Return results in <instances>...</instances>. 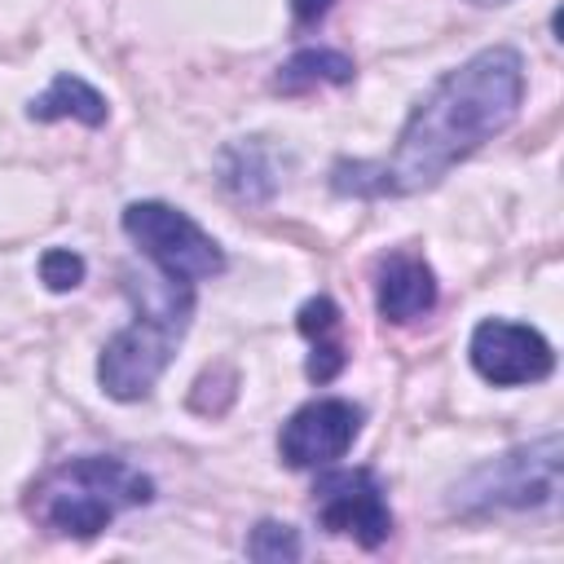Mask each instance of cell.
I'll list each match as a JSON object with an SVG mask.
<instances>
[{
  "mask_svg": "<svg viewBox=\"0 0 564 564\" xmlns=\"http://www.w3.org/2000/svg\"><path fill=\"white\" fill-rule=\"evenodd\" d=\"M295 326H300V335L313 344L308 366H304L308 379H313V383H330V379L348 366V344L339 339V326H344L339 304H335L330 295H313V300L300 304Z\"/></svg>",
  "mask_w": 564,
  "mask_h": 564,
  "instance_id": "obj_11",
  "label": "cell"
},
{
  "mask_svg": "<svg viewBox=\"0 0 564 564\" xmlns=\"http://www.w3.org/2000/svg\"><path fill=\"white\" fill-rule=\"evenodd\" d=\"M357 436H361V410L344 397H317L282 423L278 454L286 467H300V471L330 467L335 458H344L352 449Z\"/></svg>",
  "mask_w": 564,
  "mask_h": 564,
  "instance_id": "obj_8",
  "label": "cell"
},
{
  "mask_svg": "<svg viewBox=\"0 0 564 564\" xmlns=\"http://www.w3.org/2000/svg\"><path fill=\"white\" fill-rule=\"evenodd\" d=\"M375 308L383 322L405 326L436 308V273L423 256L392 251L375 273Z\"/></svg>",
  "mask_w": 564,
  "mask_h": 564,
  "instance_id": "obj_9",
  "label": "cell"
},
{
  "mask_svg": "<svg viewBox=\"0 0 564 564\" xmlns=\"http://www.w3.org/2000/svg\"><path fill=\"white\" fill-rule=\"evenodd\" d=\"M560 432H546L529 445H516L498 458H485L449 485L454 516H494V511H538L560 498Z\"/></svg>",
  "mask_w": 564,
  "mask_h": 564,
  "instance_id": "obj_4",
  "label": "cell"
},
{
  "mask_svg": "<svg viewBox=\"0 0 564 564\" xmlns=\"http://www.w3.org/2000/svg\"><path fill=\"white\" fill-rule=\"evenodd\" d=\"M471 370L494 383V388H524V383H542L555 370V348L538 326L524 322H507V317H485L471 330L467 344Z\"/></svg>",
  "mask_w": 564,
  "mask_h": 564,
  "instance_id": "obj_7",
  "label": "cell"
},
{
  "mask_svg": "<svg viewBox=\"0 0 564 564\" xmlns=\"http://www.w3.org/2000/svg\"><path fill=\"white\" fill-rule=\"evenodd\" d=\"M524 101V57L511 44H489L445 70L410 110L388 159H339L330 189L344 198H405L445 181L485 141L507 132Z\"/></svg>",
  "mask_w": 564,
  "mask_h": 564,
  "instance_id": "obj_1",
  "label": "cell"
},
{
  "mask_svg": "<svg viewBox=\"0 0 564 564\" xmlns=\"http://www.w3.org/2000/svg\"><path fill=\"white\" fill-rule=\"evenodd\" d=\"M154 502V480L115 454H79L48 467L26 498L35 524L57 538H97L123 511Z\"/></svg>",
  "mask_w": 564,
  "mask_h": 564,
  "instance_id": "obj_3",
  "label": "cell"
},
{
  "mask_svg": "<svg viewBox=\"0 0 564 564\" xmlns=\"http://www.w3.org/2000/svg\"><path fill=\"white\" fill-rule=\"evenodd\" d=\"M313 516L326 533L352 538L357 546H370V551L392 538L388 489L370 467L322 471L313 485Z\"/></svg>",
  "mask_w": 564,
  "mask_h": 564,
  "instance_id": "obj_6",
  "label": "cell"
},
{
  "mask_svg": "<svg viewBox=\"0 0 564 564\" xmlns=\"http://www.w3.org/2000/svg\"><path fill=\"white\" fill-rule=\"evenodd\" d=\"M286 154H278L264 137H242L220 150V185L242 203H269L282 189Z\"/></svg>",
  "mask_w": 564,
  "mask_h": 564,
  "instance_id": "obj_10",
  "label": "cell"
},
{
  "mask_svg": "<svg viewBox=\"0 0 564 564\" xmlns=\"http://www.w3.org/2000/svg\"><path fill=\"white\" fill-rule=\"evenodd\" d=\"M123 234L154 260L159 273L181 278V282H207L225 273V251L220 242L181 207L141 198L123 207Z\"/></svg>",
  "mask_w": 564,
  "mask_h": 564,
  "instance_id": "obj_5",
  "label": "cell"
},
{
  "mask_svg": "<svg viewBox=\"0 0 564 564\" xmlns=\"http://www.w3.org/2000/svg\"><path fill=\"white\" fill-rule=\"evenodd\" d=\"M330 4L335 0H291V13H295L300 26H313V22H322L330 13Z\"/></svg>",
  "mask_w": 564,
  "mask_h": 564,
  "instance_id": "obj_16",
  "label": "cell"
},
{
  "mask_svg": "<svg viewBox=\"0 0 564 564\" xmlns=\"http://www.w3.org/2000/svg\"><path fill=\"white\" fill-rule=\"evenodd\" d=\"M467 4H476V9H494V4H507V0H467Z\"/></svg>",
  "mask_w": 564,
  "mask_h": 564,
  "instance_id": "obj_17",
  "label": "cell"
},
{
  "mask_svg": "<svg viewBox=\"0 0 564 564\" xmlns=\"http://www.w3.org/2000/svg\"><path fill=\"white\" fill-rule=\"evenodd\" d=\"M247 555L260 560V564H282V560H300L304 555V542L291 524L282 520H260L251 533H247Z\"/></svg>",
  "mask_w": 564,
  "mask_h": 564,
  "instance_id": "obj_14",
  "label": "cell"
},
{
  "mask_svg": "<svg viewBox=\"0 0 564 564\" xmlns=\"http://www.w3.org/2000/svg\"><path fill=\"white\" fill-rule=\"evenodd\" d=\"M84 273H88V264H84V256L79 251H70V247H48L44 256H40V282L48 286V291H75L79 282H84Z\"/></svg>",
  "mask_w": 564,
  "mask_h": 564,
  "instance_id": "obj_15",
  "label": "cell"
},
{
  "mask_svg": "<svg viewBox=\"0 0 564 564\" xmlns=\"http://www.w3.org/2000/svg\"><path fill=\"white\" fill-rule=\"evenodd\" d=\"M26 115H31L35 123L75 119V123L101 128V123H106V115H110V106H106V97H101L88 79H79V75H70V70H62V75H53V84H48L40 97H31Z\"/></svg>",
  "mask_w": 564,
  "mask_h": 564,
  "instance_id": "obj_12",
  "label": "cell"
},
{
  "mask_svg": "<svg viewBox=\"0 0 564 564\" xmlns=\"http://www.w3.org/2000/svg\"><path fill=\"white\" fill-rule=\"evenodd\" d=\"M352 75H357V66H352L348 53H339V48H300V53H291L278 66L273 88L286 93V97H295V93H313V88L352 84Z\"/></svg>",
  "mask_w": 564,
  "mask_h": 564,
  "instance_id": "obj_13",
  "label": "cell"
},
{
  "mask_svg": "<svg viewBox=\"0 0 564 564\" xmlns=\"http://www.w3.org/2000/svg\"><path fill=\"white\" fill-rule=\"evenodd\" d=\"M132 300V322L115 330L97 357V383L115 401H145L176 357L181 335L194 317V282L154 273L123 282Z\"/></svg>",
  "mask_w": 564,
  "mask_h": 564,
  "instance_id": "obj_2",
  "label": "cell"
}]
</instances>
